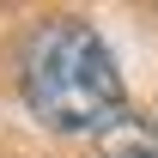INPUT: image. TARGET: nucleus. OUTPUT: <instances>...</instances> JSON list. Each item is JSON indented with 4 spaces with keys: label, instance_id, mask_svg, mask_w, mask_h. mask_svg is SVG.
I'll return each instance as SVG.
<instances>
[{
    "label": "nucleus",
    "instance_id": "nucleus-1",
    "mask_svg": "<svg viewBox=\"0 0 158 158\" xmlns=\"http://www.w3.org/2000/svg\"><path fill=\"white\" fill-rule=\"evenodd\" d=\"M24 103L55 134H98L128 110L116 55L85 19H49L24 49Z\"/></svg>",
    "mask_w": 158,
    "mask_h": 158
}]
</instances>
